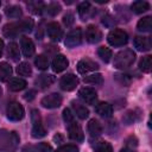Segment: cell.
<instances>
[{"instance_id":"obj_1","label":"cell","mask_w":152,"mask_h":152,"mask_svg":"<svg viewBox=\"0 0 152 152\" xmlns=\"http://www.w3.org/2000/svg\"><path fill=\"white\" fill-rule=\"evenodd\" d=\"M33 19L31 18H25L20 21H17V23H10V24H6L2 28V33L5 37L7 38H14L17 37L19 33H23V32H30L32 31L33 28Z\"/></svg>"},{"instance_id":"obj_2","label":"cell","mask_w":152,"mask_h":152,"mask_svg":"<svg viewBox=\"0 0 152 152\" xmlns=\"http://www.w3.org/2000/svg\"><path fill=\"white\" fill-rule=\"evenodd\" d=\"M18 142L19 138L15 132L0 131V152H14Z\"/></svg>"},{"instance_id":"obj_3","label":"cell","mask_w":152,"mask_h":152,"mask_svg":"<svg viewBox=\"0 0 152 152\" xmlns=\"http://www.w3.org/2000/svg\"><path fill=\"white\" fill-rule=\"evenodd\" d=\"M134 59H135V53L133 52V50L126 49V50L119 51L115 55L113 64L116 69H127L133 64Z\"/></svg>"},{"instance_id":"obj_4","label":"cell","mask_w":152,"mask_h":152,"mask_svg":"<svg viewBox=\"0 0 152 152\" xmlns=\"http://www.w3.org/2000/svg\"><path fill=\"white\" fill-rule=\"evenodd\" d=\"M31 121H32V131H31L32 137L36 138V139L45 137L46 135V129L44 128V126L42 124L40 113L37 109H32V112H31Z\"/></svg>"},{"instance_id":"obj_5","label":"cell","mask_w":152,"mask_h":152,"mask_svg":"<svg viewBox=\"0 0 152 152\" xmlns=\"http://www.w3.org/2000/svg\"><path fill=\"white\" fill-rule=\"evenodd\" d=\"M107 40L112 46H124L128 42V34L124 30L114 28L108 33Z\"/></svg>"},{"instance_id":"obj_6","label":"cell","mask_w":152,"mask_h":152,"mask_svg":"<svg viewBox=\"0 0 152 152\" xmlns=\"http://www.w3.org/2000/svg\"><path fill=\"white\" fill-rule=\"evenodd\" d=\"M7 118L11 121H20L25 116V110L24 107L19 102H10L7 106Z\"/></svg>"},{"instance_id":"obj_7","label":"cell","mask_w":152,"mask_h":152,"mask_svg":"<svg viewBox=\"0 0 152 152\" xmlns=\"http://www.w3.org/2000/svg\"><path fill=\"white\" fill-rule=\"evenodd\" d=\"M81 42H82V30H81V27H76L66 34L65 45L68 48H75L77 45H80Z\"/></svg>"},{"instance_id":"obj_8","label":"cell","mask_w":152,"mask_h":152,"mask_svg":"<svg viewBox=\"0 0 152 152\" xmlns=\"http://www.w3.org/2000/svg\"><path fill=\"white\" fill-rule=\"evenodd\" d=\"M46 33L49 36V38L52 42H59L63 37V30L61 28L59 24L56 21H51L46 26Z\"/></svg>"},{"instance_id":"obj_9","label":"cell","mask_w":152,"mask_h":152,"mask_svg":"<svg viewBox=\"0 0 152 152\" xmlns=\"http://www.w3.org/2000/svg\"><path fill=\"white\" fill-rule=\"evenodd\" d=\"M42 106L45 107V108H57L62 104V96L57 93H52V94H49L46 96H44L40 101Z\"/></svg>"},{"instance_id":"obj_10","label":"cell","mask_w":152,"mask_h":152,"mask_svg":"<svg viewBox=\"0 0 152 152\" xmlns=\"http://www.w3.org/2000/svg\"><path fill=\"white\" fill-rule=\"evenodd\" d=\"M78 84V78L74 75V74H66L64 75L61 81H59V86L63 90L65 91H71L76 88V86Z\"/></svg>"},{"instance_id":"obj_11","label":"cell","mask_w":152,"mask_h":152,"mask_svg":"<svg viewBox=\"0 0 152 152\" xmlns=\"http://www.w3.org/2000/svg\"><path fill=\"white\" fill-rule=\"evenodd\" d=\"M78 96L83 102H86L88 104H94L96 99H97V94H96L95 89H93L90 87L81 88L78 91Z\"/></svg>"},{"instance_id":"obj_12","label":"cell","mask_w":152,"mask_h":152,"mask_svg":"<svg viewBox=\"0 0 152 152\" xmlns=\"http://www.w3.org/2000/svg\"><path fill=\"white\" fill-rule=\"evenodd\" d=\"M99 69V64L95 61H91L89 58H83L77 63V70L80 74H87V72H91Z\"/></svg>"},{"instance_id":"obj_13","label":"cell","mask_w":152,"mask_h":152,"mask_svg":"<svg viewBox=\"0 0 152 152\" xmlns=\"http://www.w3.org/2000/svg\"><path fill=\"white\" fill-rule=\"evenodd\" d=\"M101 38H102V33L95 25H89L86 28V39H87V42H89L91 44H96L101 40Z\"/></svg>"},{"instance_id":"obj_14","label":"cell","mask_w":152,"mask_h":152,"mask_svg":"<svg viewBox=\"0 0 152 152\" xmlns=\"http://www.w3.org/2000/svg\"><path fill=\"white\" fill-rule=\"evenodd\" d=\"M68 133H69V138L75 140V141H82L84 135H83V132H82V128L80 127V125L74 121L71 124H69L68 126Z\"/></svg>"},{"instance_id":"obj_15","label":"cell","mask_w":152,"mask_h":152,"mask_svg":"<svg viewBox=\"0 0 152 152\" xmlns=\"http://www.w3.org/2000/svg\"><path fill=\"white\" fill-rule=\"evenodd\" d=\"M133 44L137 50L139 51H148L151 49V38L150 37H144V36H137L133 39Z\"/></svg>"},{"instance_id":"obj_16","label":"cell","mask_w":152,"mask_h":152,"mask_svg":"<svg viewBox=\"0 0 152 152\" xmlns=\"http://www.w3.org/2000/svg\"><path fill=\"white\" fill-rule=\"evenodd\" d=\"M20 48L25 57H31L34 53V44L31 40V38L23 36L20 38Z\"/></svg>"},{"instance_id":"obj_17","label":"cell","mask_w":152,"mask_h":152,"mask_svg":"<svg viewBox=\"0 0 152 152\" xmlns=\"http://www.w3.org/2000/svg\"><path fill=\"white\" fill-rule=\"evenodd\" d=\"M69 65V62L66 59L65 56L63 55H56L53 61H52V70L55 72H62L63 70H65Z\"/></svg>"},{"instance_id":"obj_18","label":"cell","mask_w":152,"mask_h":152,"mask_svg":"<svg viewBox=\"0 0 152 152\" xmlns=\"http://www.w3.org/2000/svg\"><path fill=\"white\" fill-rule=\"evenodd\" d=\"M95 112L103 118H110L113 114V107L108 102H100L95 107Z\"/></svg>"},{"instance_id":"obj_19","label":"cell","mask_w":152,"mask_h":152,"mask_svg":"<svg viewBox=\"0 0 152 152\" xmlns=\"http://www.w3.org/2000/svg\"><path fill=\"white\" fill-rule=\"evenodd\" d=\"M53 82H55V76L53 75H50V74H43V75L38 76V78L36 80V84L40 89L49 88Z\"/></svg>"},{"instance_id":"obj_20","label":"cell","mask_w":152,"mask_h":152,"mask_svg":"<svg viewBox=\"0 0 152 152\" xmlns=\"http://www.w3.org/2000/svg\"><path fill=\"white\" fill-rule=\"evenodd\" d=\"M27 86L26 81L19 77H13L8 81V89L12 91H20L23 89H25Z\"/></svg>"},{"instance_id":"obj_21","label":"cell","mask_w":152,"mask_h":152,"mask_svg":"<svg viewBox=\"0 0 152 152\" xmlns=\"http://www.w3.org/2000/svg\"><path fill=\"white\" fill-rule=\"evenodd\" d=\"M71 104H72V109H74L75 114H76L80 119L83 120V119H87V118H88L89 110H88V108H87L86 106H83L82 103H80V102H77V101H72Z\"/></svg>"},{"instance_id":"obj_22","label":"cell","mask_w":152,"mask_h":152,"mask_svg":"<svg viewBox=\"0 0 152 152\" xmlns=\"http://www.w3.org/2000/svg\"><path fill=\"white\" fill-rule=\"evenodd\" d=\"M88 132L91 137H99L102 133V125L96 119H91L88 122Z\"/></svg>"},{"instance_id":"obj_23","label":"cell","mask_w":152,"mask_h":152,"mask_svg":"<svg viewBox=\"0 0 152 152\" xmlns=\"http://www.w3.org/2000/svg\"><path fill=\"white\" fill-rule=\"evenodd\" d=\"M12 76V68L6 62H0V82H6Z\"/></svg>"},{"instance_id":"obj_24","label":"cell","mask_w":152,"mask_h":152,"mask_svg":"<svg viewBox=\"0 0 152 152\" xmlns=\"http://www.w3.org/2000/svg\"><path fill=\"white\" fill-rule=\"evenodd\" d=\"M132 11L137 14H140V13H144L146 11L150 10V4L147 1H142V0H138V1H134L131 6Z\"/></svg>"},{"instance_id":"obj_25","label":"cell","mask_w":152,"mask_h":152,"mask_svg":"<svg viewBox=\"0 0 152 152\" xmlns=\"http://www.w3.org/2000/svg\"><path fill=\"white\" fill-rule=\"evenodd\" d=\"M137 26L141 32H150L152 30V17H144L138 21Z\"/></svg>"},{"instance_id":"obj_26","label":"cell","mask_w":152,"mask_h":152,"mask_svg":"<svg viewBox=\"0 0 152 152\" xmlns=\"http://www.w3.org/2000/svg\"><path fill=\"white\" fill-rule=\"evenodd\" d=\"M7 55L13 61H18L20 58V51H19V46H18L17 43L12 42V43L8 44V46H7Z\"/></svg>"},{"instance_id":"obj_27","label":"cell","mask_w":152,"mask_h":152,"mask_svg":"<svg viewBox=\"0 0 152 152\" xmlns=\"http://www.w3.org/2000/svg\"><path fill=\"white\" fill-rule=\"evenodd\" d=\"M151 66H152V56H150V55L144 56L139 62V69L144 72H150Z\"/></svg>"},{"instance_id":"obj_28","label":"cell","mask_w":152,"mask_h":152,"mask_svg":"<svg viewBox=\"0 0 152 152\" xmlns=\"http://www.w3.org/2000/svg\"><path fill=\"white\" fill-rule=\"evenodd\" d=\"M93 148L95 152H113V147L108 141H96Z\"/></svg>"},{"instance_id":"obj_29","label":"cell","mask_w":152,"mask_h":152,"mask_svg":"<svg viewBox=\"0 0 152 152\" xmlns=\"http://www.w3.org/2000/svg\"><path fill=\"white\" fill-rule=\"evenodd\" d=\"M5 13H6L7 17H10V18H14V19H15V18H20V17H21L23 11H21V8H20L19 6H17V5H12V6L6 7Z\"/></svg>"},{"instance_id":"obj_30","label":"cell","mask_w":152,"mask_h":152,"mask_svg":"<svg viewBox=\"0 0 152 152\" xmlns=\"http://www.w3.org/2000/svg\"><path fill=\"white\" fill-rule=\"evenodd\" d=\"M34 64L39 70H46L49 68V58L45 55H38L34 59Z\"/></svg>"},{"instance_id":"obj_31","label":"cell","mask_w":152,"mask_h":152,"mask_svg":"<svg viewBox=\"0 0 152 152\" xmlns=\"http://www.w3.org/2000/svg\"><path fill=\"white\" fill-rule=\"evenodd\" d=\"M83 81L86 83H89V84H101L103 82V77L100 72H95V74H91V75H88L83 78Z\"/></svg>"},{"instance_id":"obj_32","label":"cell","mask_w":152,"mask_h":152,"mask_svg":"<svg viewBox=\"0 0 152 152\" xmlns=\"http://www.w3.org/2000/svg\"><path fill=\"white\" fill-rule=\"evenodd\" d=\"M17 72L20 75V76H31L32 74V68L28 63L26 62H21L18 66H17Z\"/></svg>"},{"instance_id":"obj_33","label":"cell","mask_w":152,"mask_h":152,"mask_svg":"<svg viewBox=\"0 0 152 152\" xmlns=\"http://www.w3.org/2000/svg\"><path fill=\"white\" fill-rule=\"evenodd\" d=\"M97 53H99V57L103 61V62H106V63H108L109 61H110V58H112V50L109 49V48H106V46H101V48H99V50H97Z\"/></svg>"},{"instance_id":"obj_34","label":"cell","mask_w":152,"mask_h":152,"mask_svg":"<svg viewBox=\"0 0 152 152\" xmlns=\"http://www.w3.org/2000/svg\"><path fill=\"white\" fill-rule=\"evenodd\" d=\"M77 10H78L80 17L82 18V20H84V18H87V15H88L89 12H90V2H88V1L81 2V4L78 5Z\"/></svg>"},{"instance_id":"obj_35","label":"cell","mask_w":152,"mask_h":152,"mask_svg":"<svg viewBox=\"0 0 152 152\" xmlns=\"http://www.w3.org/2000/svg\"><path fill=\"white\" fill-rule=\"evenodd\" d=\"M114 78L119 83H121L122 86H128L131 83V81H132V78H131V76L128 74H115Z\"/></svg>"},{"instance_id":"obj_36","label":"cell","mask_w":152,"mask_h":152,"mask_svg":"<svg viewBox=\"0 0 152 152\" xmlns=\"http://www.w3.org/2000/svg\"><path fill=\"white\" fill-rule=\"evenodd\" d=\"M61 5L59 4H57V2H51L48 7H46V12H48V14H50V15H56V14H58L59 12H61Z\"/></svg>"},{"instance_id":"obj_37","label":"cell","mask_w":152,"mask_h":152,"mask_svg":"<svg viewBox=\"0 0 152 152\" xmlns=\"http://www.w3.org/2000/svg\"><path fill=\"white\" fill-rule=\"evenodd\" d=\"M56 152H78V147L72 144H66L56 150Z\"/></svg>"},{"instance_id":"obj_38","label":"cell","mask_w":152,"mask_h":152,"mask_svg":"<svg viewBox=\"0 0 152 152\" xmlns=\"http://www.w3.org/2000/svg\"><path fill=\"white\" fill-rule=\"evenodd\" d=\"M63 120H64V122H65L66 126H68L69 124H71V122L75 121V119H74V114L71 113V110H70L69 108H65V109L63 110Z\"/></svg>"},{"instance_id":"obj_39","label":"cell","mask_w":152,"mask_h":152,"mask_svg":"<svg viewBox=\"0 0 152 152\" xmlns=\"http://www.w3.org/2000/svg\"><path fill=\"white\" fill-rule=\"evenodd\" d=\"M122 120L126 122V125H131V124H133L135 120H138V114H135V112L131 110V112H128V113L125 115V118H122Z\"/></svg>"},{"instance_id":"obj_40","label":"cell","mask_w":152,"mask_h":152,"mask_svg":"<svg viewBox=\"0 0 152 152\" xmlns=\"http://www.w3.org/2000/svg\"><path fill=\"white\" fill-rule=\"evenodd\" d=\"M74 21H75L74 14L71 12H66V14H64V17H63V24L66 27H69V26H71L74 24Z\"/></svg>"},{"instance_id":"obj_41","label":"cell","mask_w":152,"mask_h":152,"mask_svg":"<svg viewBox=\"0 0 152 152\" xmlns=\"http://www.w3.org/2000/svg\"><path fill=\"white\" fill-rule=\"evenodd\" d=\"M31 6H32V12L34 14H40L44 8L43 2H33V4H31Z\"/></svg>"},{"instance_id":"obj_42","label":"cell","mask_w":152,"mask_h":152,"mask_svg":"<svg viewBox=\"0 0 152 152\" xmlns=\"http://www.w3.org/2000/svg\"><path fill=\"white\" fill-rule=\"evenodd\" d=\"M37 148H38L40 152H51V151H52V147H51L48 142H40V144L37 146Z\"/></svg>"},{"instance_id":"obj_43","label":"cell","mask_w":152,"mask_h":152,"mask_svg":"<svg viewBox=\"0 0 152 152\" xmlns=\"http://www.w3.org/2000/svg\"><path fill=\"white\" fill-rule=\"evenodd\" d=\"M34 96H36V90H28V91L24 95V99H25L26 101H32V100L34 99Z\"/></svg>"},{"instance_id":"obj_44","label":"cell","mask_w":152,"mask_h":152,"mask_svg":"<svg viewBox=\"0 0 152 152\" xmlns=\"http://www.w3.org/2000/svg\"><path fill=\"white\" fill-rule=\"evenodd\" d=\"M53 140H55L56 142H61V141H63V137H62L59 133H57V134L53 137Z\"/></svg>"},{"instance_id":"obj_45","label":"cell","mask_w":152,"mask_h":152,"mask_svg":"<svg viewBox=\"0 0 152 152\" xmlns=\"http://www.w3.org/2000/svg\"><path fill=\"white\" fill-rule=\"evenodd\" d=\"M2 51H4V40L0 38V57L2 55Z\"/></svg>"},{"instance_id":"obj_46","label":"cell","mask_w":152,"mask_h":152,"mask_svg":"<svg viewBox=\"0 0 152 152\" xmlns=\"http://www.w3.org/2000/svg\"><path fill=\"white\" fill-rule=\"evenodd\" d=\"M120 152H134V151H133V150H131V148H127V147H126V148H122Z\"/></svg>"},{"instance_id":"obj_47","label":"cell","mask_w":152,"mask_h":152,"mask_svg":"<svg viewBox=\"0 0 152 152\" xmlns=\"http://www.w3.org/2000/svg\"><path fill=\"white\" fill-rule=\"evenodd\" d=\"M23 152H34V151H33L32 148H28V150H27V148H25V150H24Z\"/></svg>"},{"instance_id":"obj_48","label":"cell","mask_w":152,"mask_h":152,"mask_svg":"<svg viewBox=\"0 0 152 152\" xmlns=\"http://www.w3.org/2000/svg\"><path fill=\"white\" fill-rule=\"evenodd\" d=\"M1 95H2V89H1V87H0V97H1Z\"/></svg>"},{"instance_id":"obj_49","label":"cell","mask_w":152,"mask_h":152,"mask_svg":"<svg viewBox=\"0 0 152 152\" xmlns=\"http://www.w3.org/2000/svg\"><path fill=\"white\" fill-rule=\"evenodd\" d=\"M0 20H1V15H0Z\"/></svg>"},{"instance_id":"obj_50","label":"cell","mask_w":152,"mask_h":152,"mask_svg":"<svg viewBox=\"0 0 152 152\" xmlns=\"http://www.w3.org/2000/svg\"><path fill=\"white\" fill-rule=\"evenodd\" d=\"M0 5H1V2H0Z\"/></svg>"}]
</instances>
